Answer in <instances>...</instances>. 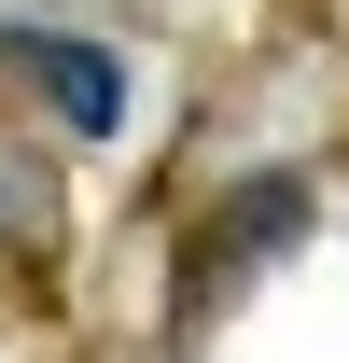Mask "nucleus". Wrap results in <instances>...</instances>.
I'll return each instance as SVG.
<instances>
[{
    "mask_svg": "<svg viewBox=\"0 0 349 363\" xmlns=\"http://www.w3.org/2000/svg\"><path fill=\"white\" fill-rule=\"evenodd\" d=\"M294 238H307V182H294V168H265V182H238V196H223V210H210V238L182 252V294L210 308V294H223V279H238V266H279Z\"/></svg>",
    "mask_w": 349,
    "mask_h": 363,
    "instance_id": "2",
    "label": "nucleus"
},
{
    "mask_svg": "<svg viewBox=\"0 0 349 363\" xmlns=\"http://www.w3.org/2000/svg\"><path fill=\"white\" fill-rule=\"evenodd\" d=\"M0 70L28 98H56V126H84V140L126 126V56L84 43V28H0Z\"/></svg>",
    "mask_w": 349,
    "mask_h": 363,
    "instance_id": "1",
    "label": "nucleus"
}]
</instances>
